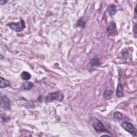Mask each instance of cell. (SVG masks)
Here are the masks:
<instances>
[{
	"mask_svg": "<svg viewBox=\"0 0 137 137\" xmlns=\"http://www.w3.org/2000/svg\"><path fill=\"white\" fill-rule=\"evenodd\" d=\"M90 64L92 66H96L99 65L100 62L99 60L96 58H94L91 60L90 61Z\"/></svg>",
	"mask_w": 137,
	"mask_h": 137,
	"instance_id": "obj_13",
	"label": "cell"
},
{
	"mask_svg": "<svg viewBox=\"0 0 137 137\" xmlns=\"http://www.w3.org/2000/svg\"><path fill=\"white\" fill-rule=\"evenodd\" d=\"M116 95L119 97H122L124 95V90L123 88V86L121 84H119L117 86V87L116 91Z\"/></svg>",
	"mask_w": 137,
	"mask_h": 137,
	"instance_id": "obj_8",
	"label": "cell"
},
{
	"mask_svg": "<svg viewBox=\"0 0 137 137\" xmlns=\"http://www.w3.org/2000/svg\"><path fill=\"white\" fill-rule=\"evenodd\" d=\"M136 25L135 24V25H134V28H133V32L134 33V34L136 35Z\"/></svg>",
	"mask_w": 137,
	"mask_h": 137,
	"instance_id": "obj_16",
	"label": "cell"
},
{
	"mask_svg": "<svg viewBox=\"0 0 137 137\" xmlns=\"http://www.w3.org/2000/svg\"><path fill=\"white\" fill-rule=\"evenodd\" d=\"M121 126L124 130L131 134L133 136H136V129L132 124L127 122H124L121 124Z\"/></svg>",
	"mask_w": 137,
	"mask_h": 137,
	"instance_id": "obj_4",
	"label": "cell"
},
{
	"mask_svg": "<svg viewBox=\"0 0 137 137\" xmlns=\"http://www.w3.org/2000/svg\"><path fill=\"white\" fill-rule=\"evenodd\" d=\"M107 34L108 36H114L116 34V25L114 22L109 24L107 27Z\"/></svg>",
	"mask_w": 137,
	"mask_h": 137,
	"instance_id": "obj_6",
	"label": "cell"
},
{
	"mask_svg": "<svg viewBox=\"0 0 137 137\" xmlns=\"http://www.w3.org/2000/svg\"><path fill=\"white\" fill-rule=\"evenodd\" d=\"M85 26V23L82 20V19H79L78 22H77V26L81 27V28H84Z\"/></svg>",
	"mask_w": 137,
	"mask_h": 137,
	"instance_id": "obj_15",
	"label": "cell"
},
{
	"mask_svg": "<svg viewBox=\"0 0 137 137\" xmlns=\"http://www.w3.org/2000/svg\"><path fill=\"white\" fill-rule=\"evenodd\" d=\"M0 79H1V84H0V87H1V89L5 88L11 86V83L9 80H6L2 77L0 78Z\"/></svg>",
	"mask_w": 137,
	"mask_h": 137,
	"instance_id": "obj_9",
	"label": "cell"
},
{
	"mask_svg": "<svg viewBox=\"0 0 137 137\" xmlns=\"http://www.w3.org/2000/svg\"><path fill=\"white\" fill-rule=\"evenodd\" d=\"M107 11L110 16L114 15L117 12L116 6L114 4L110 5L107 8Z\"/></svg>",
	"mask_w": 137,
	"mask_h": 137,
	"instance_id": "obj_10",
	"label": "cell"
},
{
	"mask_svg": "<svg viewBox=\"0 0 137 137\" xmlns=\"http://www.w3.org/2000/svg\"><path fill=\"white\" fill-rule=\"evenodd\" d=\"M21 78L22 79L24 80H28L31 79V75L30 74V73L26 72V71H24L21 73Z\"/></svg>",
	"mask_w": 137,
	"mask_h": 137,
	"instance_id": "obj_12",
	"label": "cell"
},
{
	"mask_svg": "<svg viewBox=\"0 0 137 137\" xmlns=\"http://www.w3.org/2000/svg\"><path fill=\"white\" fill-rule=\"evenodd\" d=\"M64 99L63 94L61 91H56L49 93L46 96V102L49 103L53 102L54 100L58 101H62Z\"/></svg>",
	"mask_w": 137,
	"mask_h": 137,
	"instance_id": "obj_2",
	"label": "cell"
},
{
	"mask_svg": "<svg viewBox=\"0 0 137 137\" xmlns=\"http://www.w3.org/2000/svg\"><path fill=\"white\" fill-rule=\"evenodd\" d=\"M7 1H0V3H1V4H2V5L5 4V3H7Z\"/></svg>",
	"mask_w": 137,
	"mask_h": 137,
	"instance_id": "obj_17",
	"label": "cell"
},
{
	"mask_svg": "<svg viewBox=\"0 0 137 137\" xmlns=\"http://www.w3.org/2000/svg\"><path fill=\"white\" fill-rule=\"evenodd\" d=\"M92 124L96 132L97 133H110V131L105 128L103 124L96 118H93L92 119Z\"/></svg>",
	"mask_w": 137,
	"mask_h": 137,
	"instance_id": "obj_1",
	"label": "cell"
},
{
	"mask_svg": "<svg viewBox=\"0 0 137 137\" xmlns=\"http://www.w3.org/2000/svg\"><path fill=\"white\" fill-rule=\"evenodd\" d=\"M7 25L12 30L17 32H21L26 27L25 23L23 19H21L20 22L18 23H9L7 24Z\"/></svg>",
	"mask_w": 137,
	"mask_h": 137,
	"instance_id": "obj_3",
	"label": "cell"
},
{
	"mask_svg": "<svg viewBox=\"0 0 137 137\" xmlns=\"http://www.w3.org/2000/svg\"><path fill=\"white\" fill-rule=\"evenodd\" d=\"M22 86H23V88L24 90H30L31 89H32L34 85L32 83H31V82H26L23 84Z\"/></svg>",
	"mask_w": 137,
	"mask_h": 137,
	"instance_id": "obj_11",
	"label": "cell"
},
{
	"mask_svg": "<svg viewBox=\"0 0 137 137\" xmlns=\"http://www.w3.org/2000/svg\"><path fill=\"white\" fill-rule=\"evenodd\" d=\"M1 107L6 110L10 109L11 108V101L9 97L6 95L1 96Z\"/></svg>",
	"mask_w": 137,
	"mask_h": 137,
	"instance_id": "obj_5",
	"label": "cell"
},
{
	"mask_svg": "<svg viewBox=\"0 0 137 137\" xmlns=\"http://www.w3.org/2000/svg\"><path fill=\"white\" fill-rule=\"evenodd\" d=\"M113 94V90L111 89V87H108L105 89L104 93H103V97L105 99H109L112 95Z\"/></svg>",
	"mask_w": 137,
	"mask_h": 137,
	"instance_id": "obj_7",
	"label": "cell"
},
{
	"mask_svg": "<svg viewBox=\"0 0 137 137\" xmlns=\"http://www.w3.org/2000/svg\"><path fill=\"white\" fill-rule=\"evenodd\" d=\"M114 117L115 120H121L122 117H123V115L122 113H120V112H116L114 114Z\"/></svg>",
	"mask_w": 137,
	"mask_h": 137,
	"instance_id": "obj_14",
	"label": "cell"
},
{
	"mask_svg": "<svg viewBox=\"0 0 137 137\" xmlns=\"http://www.w3.org/2000/svg\"><path fill=\"white\" fill-rule=\"evenodd\" d=\"M136 7H135L134 8V17H135V18H136Z\"/></svg>",
	"mask_w": 137,
	"mask_h": 137,
	"instance_id": "obj_18",
	"label": "cell"
}]
</instances>
